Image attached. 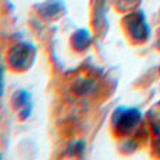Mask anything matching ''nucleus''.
I'll return each mask as SVG.
<instances>
[{
	"instance_id": "7ed1b4c3",
	"label": "nucleus",
	"mask_w": 160,
	"mask_h": 160,
	"mask_svg": "<svg viewBox=\"0 0 160 160\" xmlns=\"http://www.w3.org/2000/svg\"><path fill=\"white\" fill-rule=\"evenodd\" d=\"M125 26L130 36L138 41H145L149 37V24L142 13H133L125 18Z\"/></svg>"
},
{
	"instance_id": "f03ea898",
	"label": "nucleus",
	"mask_w": 160,
	"mask_h": 160,
	"mask_svg": "<svg viewBox=\"0 0 160 160\" xmlns=\"http://www.w3.org/2000/svg\"><path fill=\"white\" fill-rule=\"evenodd\" d=\"M112 119L118 130L129 132L140 121V112L135 108H119L115 111Z\"/></svg>"
},
{
	"instance_id": "20e7f679",
	"label": "nucleus",
	"mask_w": 160,
	"mask_h": 160,
	"mask_svg": "<svg viewBox=\"0 0 160 160\" xmlns=\"http://www.w3.org/2000/svg\"><path fill=\"white\" fill-rule=\"evenodd\" d=\"M13 103L20 111L21 119L28 118V115L31 113V98L27 91L18 89L14 94V97H13Z\"/></svg>"
},
{
	"instance_id": "0eeeda50",
	"label": "nucleus",
	"mask_w": 160,
	"mask_h": 160,
	"mask_svg": "<svg viewBox=\"0 0 160 160\" xmlns=\"http://www.w3.org/2000/svg\"><path fill=\"white\" fill-rule=\"evenodd\" d=\"M4 92V67L0 65V97Z\"/></svg>"
},
{
	"instance_id": "39448f33",
	"label": "nucleus",
	"mask_w": 160,
	"mask_h": 160,
	"mask_svg": "<svg viewBox=\"0 0 160 160\" xmlns=\"http://www.w3.org/2000/svg\"><path fill=\"white\" fill-rule=\"evenodd\" d=\"M91 41H92V37H91L89 31L85 30V28H81L78 30L75 34L72 36V45L77 50H85L91 45Z\"/></svg>"
},
{
	"instance_id": "6e6552de",
	"label": "nucleus",
	"mask_w": 160,
	"mask_h": 160,
	"mask_svg": "<svg viewBox=\"0 0 160 160\" xmlns=\"http://www.w3.org/2000/svg\"><path fill=\"white\" fill-rule=\"evenodd\" d=\"M159 47H160V36H159Z\"/></svg>"
},
{
	"instance_id": "1a4fd4ad",
	"label": "nucleus",
	"mask_w": 160,
	"mask_h": 160,
	"mask_svg": "<svg viewBox=\"0 0 160 160\" xmlns=\"http://www.w3.org/2000/svg\"><path fill=\"white\" fill-rule=\"evenodd\" d=\"M0 159H2V154H0Z\"/></svg>"
},
{
	"instance_id": "423d86ee",
	"label": "nucleus",
	"mask_w": 160,
	"mask_h": 160,
	"mask_svg": "<svg viewBox=\"0 0 160 160\" xmlns=\"http://www.w3.org/2000/svg\"><path fill=\"white\" fill-rule=\"evenodd\" d=\"M61 9H62V3L58 0H48L47 3L42 4V7H38L40 13L44 17H54L55 14H58Z\"/></svg>"
},
{
	"instance_id": "f257e3e1",
	"label": "nucleus",
	"mask_w": 160,
	"mask_h": 160,
	"mask_svg": "<svg viewBox=\"0 0 160 160\" xmlns=\"http://www.w3.org/2000/svg\"><path fill=\"white\" fill-rule=\"evenodd\" d=\"M34 57H36V48L33 45L28 42H18L10 48L7 60L14 70L23 71L31 65Z\"/></svg>"
}]
</instances>
